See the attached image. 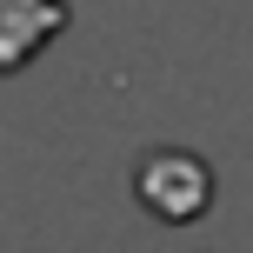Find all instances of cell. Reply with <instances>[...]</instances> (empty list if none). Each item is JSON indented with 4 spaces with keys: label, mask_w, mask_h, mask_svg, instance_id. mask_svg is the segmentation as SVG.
<instances>
[{
    "label": "cell",
    "mask_w": 253,
    "mask_h": 253,
    "mask_svg": "<svg viewBox=\"0 0 253 253\" xmlns=\"http://www.w3.org/2000/svg\"><path fill=\"white\" fill-rule=\"evenodd\" d=\"M60 27H67L60 0H0V74H20Z\"/></svg>",
    "instance_id": "obj_1"
}]
</instances>
